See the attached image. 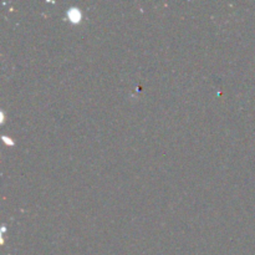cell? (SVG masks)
Instances as JSON below:
<instances>
[{"mask_svg": "<svg viewBox=\"0 0 255 255\" xmlns=\"http://www.w3.org/2000/svg\"><path fill=\"white\" fill-rule=\"evenodd\" d=\"M69 17L72 21H79L81 19V14L77 9H69Z\"/></svg>", "mask_w": 255, "mask_h": 255, "instance_id": "obj_1", "label": "cell"}]
</instances>
